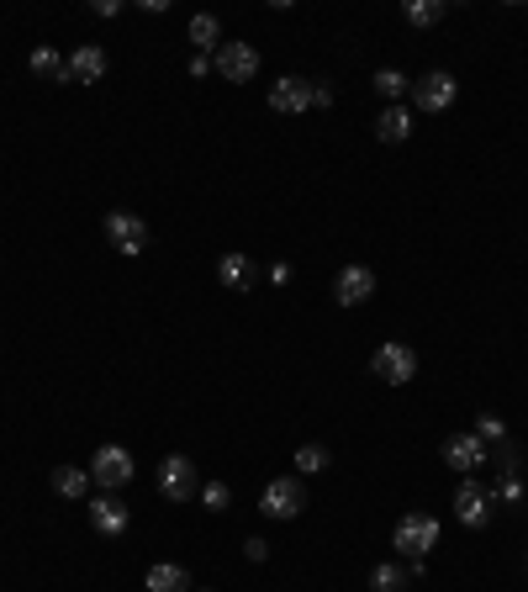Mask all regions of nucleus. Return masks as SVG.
<instances>
[{
    "instance_id": "nucleus-25",
    "label": "nucleus",
    "mask_w": 528,
    "mask_h": 592,
    "mask_svg": "<svg viewBox=\"0 0 528 592\" xmlns=\"http://www.w3.org/2000/svg\"><path fill=\"white\" fill-rule=\"evenodd\" d=\"M296 466L307 471V476L328 471V450H323V444H301V450H296Z\"/></svg>"
},
{
    "instance_id": "nucleus-17",
    "label": "nucleus",
    "mask_w": 528,
    "mask_h": 592,
    "mask_svg": "<svg viewBox=\"0 0 528 592\" xmlns=\"http://www.w3.org/2000/svg\"><path fill=\"white\" fill-rule=\"evenodd\" d=\"M143 587H148V592H191V577H185V566L159 561V566H148Z\"/></svg>"
},
{
    "instance_id": "nucleus-26",
    "label": "nucleus",
    "mask_w": 528,
    "mask_h": 592,
    "mask_svg": "<svg viewBox=\"0 0 528 592\" xmlns=\"http://www.w3.org/2000/svg\"><path fill=\"white\" fill-rule=\"evenodd\" d=\"M201 503L212 508V513H228V503H233V492L222 487V481H212V487H201Z\"/></svg>"
},
{
    "instance_id": "nucleus-16",
    "label": "nucleus",
    "mask_w": 528,
    "mask_h": 592,
    "mask_svg": "<svg viewBox=\"0 0 528 592\" xmlns=\"http://www.w3.org/2000/svg\"><path fill=\"white\" fill-rule=\"evenodd\" d=\"M407 133H412V111L402 101L386 106L381 117H375V138H381V143H407Z\"/></svg>"
},
{
    "instance_id": "nucleus-21",
    "label": "nucleus",
    "mask_w": 528,
    "mask_h": 592,
    "mask_svg": "<svg viewBox=\"0 0 528 592\" xmlns=\"http://www.w3.org/2000/svg\"><path fill=\"white\" fill-rule=\"evenodd\" d=\"M402 11H407L412 27H439L444 22V0H407Z\"/></svg>"
},
{
    "instance_id": "nucleus-23",
    "label": "nucleus",
    "mask_w": 528,
    "mask_h": 592,
    "mask_svg": "<svg viewBox=\"0 0 528 592\" xmlns=\"http://www.w3.org/2000/svg\"><path fill=\"white\" fill-rule=\"evenodd\" d=\"M375 90L396 106V101H402V90H407V74L402 69H381V74H375Z\"/></svg>"
},
{
    "instance_id": "nucleus-22",
    "label": "nucleus",
    "mask_w": 528,
    "mask_h": 592,
    "mask_svg": "<svg viewBox=\"0 0 528 592\" xmlns=\"http://www.w3.org/2000/svg\"><path fill=\"white\" fill-rule=\"evenodd\" d=\"M370 587H375V592H402V587H407V571L391 566V561H381V566L370 571Z\"/></svg>"
},
{
    "instance_id": "nucleus-2",
    "label": "nucleus",
    "mask_w": 528,
    "mask_h": 592,
    "mask_svg": "<svg viewBox=\"0 0 528 592\" xmlns=\"http://www.w3.org/2000/svg\"><path fill=\"white\" fill-rule=\"evenodd\" d=\"M433 545H439V518L433 513H402V524H396V550L412 555V561H423Z\"/></svg>"
},
{
    "instance_id": "nucleus-7",
    "label": "nucleus",
    "mask_w": 528,
    "mask_h": 592,
    "mask_svg": "<svg viewBox=\"0 0 528 592\" xmlns=\"http://www.w3.org/2000/svg\"><path fill=\"white\" fill-rule=\"evenodd\" d=\"M90 476H96V487L117 492V487H127V481H132V455L122 450V444H101L96 460H90Z\"/></svg>"
},
{
    "instance_id": "nucleus-5",
    "label": "nucleus",
    "mask_w": 528,
    "mask_h": 592,
    "mask_svg": "<svg viewBox=\"0 0 528 592\" xmlns=\"http://www.w3.org/2000/svg\"><path fill=\"white\" fill-rule=\"evenodd\" d=\"M460 96V85H455V74L449 69H428L418 85H412V106L418 111H449Z\"/></svg>"
},
{
    "instance_id": "nucleus-8",
    "label": "nucleus",
    "mask_w": 528,
    "mask_h": 592,
    "mask_svg": "<svg viewBox=\"0 0 528 592\" xmlns=\"http://www.w3.org/2000/svg\"><path fill=\"white\" fill-rule=\"evenodd\" d=\"M159 492L169 497V503H191V497L201 492V481H196V466L185 455H169L164 466H159Z\"/></svg>"
},
{
    "instance_id": "nucleus-19",
    "label": "nucleus",
    "mask_w": 528,
    "mask_h": 592,
    "mask_svg": "<svg viewBox=\"0 0 528 592\" xmlns=\"http://www.w3.org/2000/svg\"><path fill=\"white\" fill-rule=\"evenodd\" d=\"M27 64H32L37 80H64V85H69V64L59 59V48H48V43H43V48H32V59H27Z\"/></svg>"
},
{
    "instance_id": "nucleus-24",
    "label": "nucleus",
    "mask_w": 528,
    "mask_h": 592,
    "mask_svg": "<svg viewBox=\"0 0 528 592\" xmlns=\"http://www.w3.org/2000/svg\"><path fill=\"white\" fill-rule=\"evenodd\" d=\"M470 434H476L481 444H502V439H507V423H502L497 413H481V418H476V429H470Z\"/></svg>"
},
{
    "instance_id": "nucleus-28",
    "label": "nucleus",
    "mask_w": 528,
    "mask_h": 592,
    "mask_svg": "<svg viewBox=\"0 0 528 592\" xmlns=\"http://www.w3.org/2000/svg\"><path fill=\"white\" fill-rule=\"evenodd\" d=\"M243 555H249V561L259 566V561H264V555H270V545H264V540H249V545H243Z\"/></svg>"
},
{
    "instance_id": "nucleus-18",
    "label": "nucleus",
    "mask_w": 528,
    "mask_h": 592,
    "mask_svg": "<svg viewBox=\"0 0 528 592\" xmlns=\"http://www.w3.org/2000/svg\"><path fill=\"white\" fill-rule=\"evenodd\" d=\"M191 43H196V53H206V59L222 48V22H217L212 11H196L191 16Z\"/></svg>"
},
{
    "instance_id": "nucleus-1",
    "label": "nucleus",
    "mask_w": 528,
    "mask_h": 592,
    "mask_svg": "<svg viewBox=\"0 0 528 592\" xmlns=\"http://www.w3.org/2000/svg\"><path fill=\"white\" fill-rule=\"evenodd\" d=\"M370 370H375L381 381H391V386H407L412 376H418V349L402 344V339H386V344L370 355Z\"/></svg>"
},
{
    "instance_id": "nucleus-10",
    "label": "nucleus",
    "mask_w": 528,
    "mask_h": 592,
    "mask_svg": "<svg viewBox=\"0 0 528 592\" xmlns=\"http://www.w3.org/2000/svg\"><path fill=\"white\" fill-rule=\"evenodd\" d=\"M90 524H96V534H106V540H122L127 534V524H132V508L122 503V497H96L90 503Z\"/></svg>"
},
{
    "instance_id": "nucleus-3",
    "label": "nucleus",
    "mask_w": 528,
    "mask_h": 592,
    "mask_svg": "<svg viewBox=\"0 0 528 592\" xmlns=\"http://www.w3.org/2000/svg\"><path fill=\"white\" fill-rule=\"evenodd\" d=\"M259 508L264 518H296L301 508H307V497H301V481L296 476H275V481H264V492H259Z\"/></svg>"
},
{
    "instance_id": "nucleus-15",
    "label": "nucleus",
    "mask_w": 528,
    "mask_h": 592,
    "mask_svg": "<svg viewBox=\"0 0 528 592\" xmlns=\"http://www.w3.org/2000/svg\"><path fill=\"white\" fill-rule=\"evenodd\" d=\"M455 513H460V524H465V529H481L486 518H492L486 497L476 492V481H460V492H455Z\"/></svg>"
},
{
    "instance_id": "nucleus-12",
    "label": "nucleus",
    "mask_w": 528,
    "mask_h": 592,
    "mask_svg": "<svg viewBox=\"0 0 528 592\" xmlns=\"http://www.w3.org/2000/svg\"><path fill=\"white\" fill-rule=\"evenodd\" d=\"M312 106V85L296 80V74H286V80L270 85V111H280V117H291V111H307Z\"/></svg>"
},
{
    "instance_id": "nucleus-27",
    "label": "nucleus",
    "mask_w": 528,
    "mask_h": 592,
    "mask_svg": "<svg viewBox=\"0 0 528 592\" xmlns=\"http://www.w3.org/2000/svg\"><path fill=\"white\" fill-rule=\"evenodd\" d=\"M312 106H333V85L328 80H312Z\"/></svg>"
},
{
    "instance_id": "nucleus-6",
    "label": "nucleus",
    "mask_w": 528,
    "mask_h": 592,
    "mask_svg": "<svg viewBox=\"0 0 528 592\" xmlns=\"http://www.w3.org/2000/svg\"><path fill=\"white\" fill-rule=\"evenodd\" d=\"M106 238H111V249L127 254V259H138L148 249V228H143L138 212H106Z\"/></svg>"
},
{
    "instance_id": "nucleus-14",
    "label": "nucleus",
    "mask_w": 528,
    "mask_h": 592,
    "mask_svg": "<svg viewBox=\"0 0 528 592\" xmlns=\"http://www.w3.org/2000/svg\"><path fill=\"white\" fill-rule=\"evenodd\" d=\"M217 281L228 286V291H249V286L259 281V270H254L249 254H222V259H217Z\"/></svg>"
},
{
    "instance_id": "nucleus-20",
    "label": "nucleus",
    "mask_w": 528,
    "mask_h": 592,
    "mask_svg": "<svg viewBox=\"0 0 528 592\" xmlns=\"http://www.w3.org/2000/svg\"><path fill=\"white\" fill-rule=\"evenodd\" d=\"M53 492L59 497H85L90 492V471L85 466H53Z\"/></svg>"
},
{
    "instance_id": "nucleus-4",
    "label": "nucleus",
    "mask_w": 528,
    "mask_h": 592,
    "mask_svg": "<svg viewBox=\"0 0 528 592\" xmlns=\"http://www.w3.org/2000/svg\"><path fill=\"white\" fill-rule=\"evenodd\" d=\"M212 69H217L228 85H249L254 74H259V48H254V43H222V48L212 53Z\"/></svg>"
},
{
    "instance_id": "nucleus-11",
    "label": "nucleus",
    "mask_w": 528,
    "mask_h": 592,
    "mask_svg": "<svg viewBox=\"0 0 528 592\" xmlns=\"http://www.w3.org/2000/svg\"><path fill=\"white\" fill-rule=\"evenodd\" d=\"M444 466H455V471H465V476L481 471V466H486V444L470 434V429H465V434H449V439H444Z\"/></svg>"
},
{
    "instance_id": "nucleus-13",
    "label": "nucleus",
    "mask_w": 528,
    "mask_h": 592,
    "mask_svg": "<svg viewBox=\"0 0 528 592\" xmlns=\"http://www.w3.org/2000/svg\"><path fill=\"white\" fill-rule=\"evenodd\" d=\"M106 74V48L101 43H85L69 53V85H96Z\"/></svg>"
},
{
    "instance_id": "nucleus-9",
    "label": "nucleus",
    "mask_w": 528,
    "mask_h": 592,
    "mask_svg": "<svg viewBox=\"0 0 528 592\" xmlns=\"http://www.w3.org/2000/svg\"><path fill=\"white\" fill-rule=\"evenodd\" d=\"M375 296V270L370 265H344L338 270V281H333V302L338 307H360Z\"/></svg>"
}]
</instances>
